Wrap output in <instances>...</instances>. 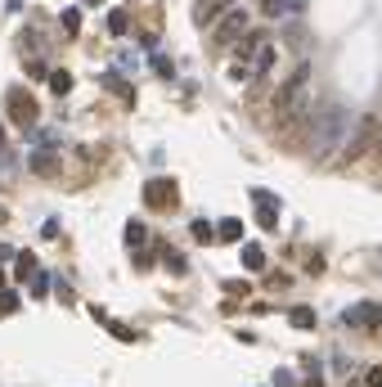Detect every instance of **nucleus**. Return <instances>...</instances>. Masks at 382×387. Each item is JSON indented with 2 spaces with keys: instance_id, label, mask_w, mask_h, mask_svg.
<instances>
[{
  "instance_id": "obj_26",
  "label": "nucleus",
  "mask_w": 382,
  "mask_h": 387,
  "mask_svg": "<svg viewBox=\"0 0 382 387\" xmlns=\"http://www.w3.org/2000/svg\"><path fill=\"white\" fill-rule=\"evenodd\" d=\"M274 387H301V383H297L292 370H274Z\"/></svg>"
},
{
  "instance_id": "obj_8",
  "label": "nucleus",
  "mask_w": 382,
  "mask_h": 387,
  "mask_svg": "<svg viewBox=\"0 0 382 387\" xmlns=\"http://www.w3.org/2000/svg\"><path fill=\"white\" fill-rule=\"evenodd\" d=\"M301 9H306V0H261L265 18H292V14H301Z\"/></svg>"
},
{
  "instance_id": "obj_3",
  "label": "nucleus",
  "mask_w": 382,
  "mask_h": 387,
  "mask_svg": "<svg viewBox=\"0 0 382 387\" xmlns=\"http://www.w3.org/2000/svg\"><path fill=\"white\" fill-rule=\"evenodd\" d=\"M306 81H310V63H297V68H292V77L283 81L279 86V95H274V108H292V104H297L301 95H306Z\"/></svg>"
},
{
  "instance_id": "obj_9",
  "label": "nucleus",
  "mask_w": 382,
  "mask_h": 387,
  "mask_svg": "<svg viewBox=\"0 0 382 387\" xmlns=\"http://www.w3.org/2000/svg\"><path fill=\"white\" fill-rule=\"evenodd\" d=\"M229 5H234V0H198V5H194V27H207V23H212L221 9H229Z\"/></svg>"
},
{
  "instance_id": "obj_2",
  "label": "nucleus",
  "mask_w": 382,
  "mask_h": 387,
  "mask_svg": "<svg viewBox=\"0 0 382 387\" xmlns=\"http://www.w3.org/2000/svg\"><path fill=\"white\" fill-rule=\"evenodd\" d=\"M374 145H378V122H374V117H360V126L351 131V140H347V149H342L338 163H342V167H351L356 158H365Z\"/></svg>"
},
{
  "instance_id": "obj_12",
  "label": "nucleus",
  "mask_w": 382,
  "mask_h": 387,
  "mask_svg": "<svg viewBox=\"0 0 382 387\" xmlns=\"http://www.w3.org/2000/svg\"><path fill=\"white\" fill-rule=\"evenodd\" d=\"M274 68V45H256V54H252V63H247V72H256V77H265V72Z\"/></svg>"
},
{
  "instance_id": "obj_6",
  "label": "nucleus",
  "mask_w": 382,
  "mask_h": 387,
  "mask_svg": "<svg viewBox=\"0 0 382 387\" xmlns=\"http://www.w3.org/2000/svg\"><path fill=\"white\" fill-rule=\"evenodd\" d=\"M252 203H256V225H261V230H274V225H279V198L270 190H252Z\"/></svg>"
},
{
  "instance_id": "obj_21",
  "label": "nucleus",
  "mask_w": 382,
  "mask_h": 387,
  "mask_svg": "<svg viewBox=\"0 0 382 387\" xmlns=\"http://www.w3.org/2000/svg\"><path fill=\"white\" fill-rule=\"evenodd\" d=\"M50 90H54V95H68V90H72V77H68L63 68H54V72H50Z\"/></svg>"
},
{
  "instance_id": "obj_7",
  "label": "nucleus",
  "mask_w": 382,
  "mask_h": 387,
  "mask_svg": "<svg viewBox=\"0 0 382 387\" xmlns=\"http://www.w3.org/2000/svg\"><path fill=\"white\" fill-rule=\"evenodd\" d=\"M347 324L351 329H378L382 324V306L378 302H360V306L347 311Z\"/></svg>"
},
{
  "instance_id": "obj_14",
  "label": "nucleus",
  "mask_w": 382,
  "mask_h": 387,
  "mask_svg": "<svg viewBox=\"0 0 382 387\" xmlns=\"http://www.w3.org/2000/svg\"><path fill=\"white\" fill-rule=\"evenodd\" d=\"M14 279H36V257L32 252H14Z\"/></svg>"
},
{
  "instance_id": "obj_13",
  "label": "nucleus",
  "mask_w": 382,
  "mask_h": 387,
  "mask_svg": "<svg viewBox=\"0 0 382 387\" xmlns=\"http://www.w3.org/2000/svg\"><path fill=\"white\" fill-rule=\"evenodd\" d=\"M216 239H225V243H238V239H243V221H238V216H225V221L216 225Z\"/></svg>"
},
{
  "instance_id": "obj_4",
  "label": "nucleus",
  "mask_w": 382,
  "mask_h": 387,
  "mask_svg": "<svg viewBox=\"0 0 382 387\" xmlns=\"http://www.w3.org/2000/svg\"><path fill=\"white\" fill-rule=\"evenodd\" d=\"M243 32H247V14H243L238 5H229V9H225V18L216 23V36H212V41H216V45H234Z\"/></svg>"
},
{
  "instance_id": "obj_25",
  "label": "nucleus",
  "mask_w": 382,
  "mask_h": 387,
  "mask_svg": "<svg viewBox=\"0 0 382 387\" xmlns=\"http://www.w3.org/2000/svg\"><path fill=\"white\" fill-rule=\"evenodd\" d=\"M153 72H158V77H176V68H171V59H162V54H153Z\"/></svg>"
},
{
  "instance_id": "obj_28",
  "label": "nucleus",
  "mask_w": 382,
  "mask_h": 387,
  "mask_svg": "<svg viewBox=\"0 0 382 387\" xmlns=\"http://www.w3.org/2000/svg\"><path fill=\"white\" fill-rule=\"evenodd\" d=\"M365 387H382V365H374V370L365 374Z\"/></svg>"
},
{
  "instance_id": "obj_1",
  "label": "nucleus",
  "mask_w": 382,
  "mask_h": 387,
  "mask_svg": "<svg viewBox=\"0 0 382 387\" xmlns=\"http://www.w3.org/2000/svg\"><path fill=\"white\" fill-rule=\"evenodd\" d=\"M342 135H347V108H342V104H329V108L315 117V126H310V154L329 158V149L338 145Z\"/></svg>"
},
{
  "instance_id": "obj_32",
  "label": "nucleus",
  "mask_w": 382,
  "mask_h": 387,
  "mask_svg": "<svg viewBox=\"0 0 382 387\" xmlns=\"http://www.w3.org/2000/svg\"><path fill=\"white\" fill-rule=\"evenodd\" d=\"M85 5H103V0H85Z\"/></svg>"
},
{
  "instance_id": "obj_5",
  "label": "nucleus",
  "mask_w": 382,
  "mask_h": 387,
  "mask_svg": "<svg viewBox=\"0 0 382 387\" xmlns=\"http://www.w3.org/2000/svg\"><path fill=\"white\" fill-rule=\"evenodd\" d=\"M36 99H32V90H9V117L18 122V126H36Z\"/></svg>"
},
{
  "instance_id": "obj_18",
  "label": "nucleus",
  "mask_w": 382,
  "mask_h": 387,
  "mask_svg": "<svg viewBox=\"0 0 382 387\" xmlns=\"http://www.w3.org/2000/svg\"><path fill=\"white\" fill-rule=\"evenodd\" d=\"M126 32H131V18L122 14V9H113L108 14V36H126Z\"/></svg>"
},
{
  "instance_id": "obj_27",
  "label": "nucleus",
  "mask_w": 382,
  "mask_h": 387,
  "mask_svg": "<svg viewBox=\"0 0 382 387\" xmlns=\"http://www.w3.org/2000/svg\"><path fill=\"white\" fill-rule=\"evenodd\" d=\"M167 266L176 270V275H185V257H180V252H167Z\"/></svg>"
},
{
  "instance_id": "obj_16",
  "label": "nucleus",
  "mask_w": 382,
  "mask_h": 387,
  "mask_svg": "<svg viewBox=\"0 0 382 387\" xmlns=\"http://www.w3.org/2000/svg\"><path fill=\"white\" fill-rule=\"evenodd\" d=\"M18 306H23L18 288H0V315H18Z\"/></svg>"
},
{
  "instance_id": "obj_17",
  "label": "nucleus",
  "mask_w": 382,
  "mask_h": 387,
  "mask_svg": "<svg viewBox=\"0 0 382 387\" xmlns=\"http://www.w3.org/2000/svg\"><path fill=\"white\" fill-rule=\"evenodd\" d=\"M243 266H247V270H261V266H265L261 243H247V248H243Z\"/></svg>"
},
{
  "instance_id": "obj_11",
  "label": "nucleus",
  "mask_w": 382,
  "mask_h": 387,
  "mask_svg": "<svg viewBox=\"0 0 382 387\" xmlns=\"http://www.w3.org/2000/svg\"><path fill=\"white\" fill-rule=\"evenodd\" d=\"M27 167H32L36 176H54V172H59V158H54L50 149H36V154L27 158Z\"/></svg>"
},
{
  "instance_id": "obj_33",
  "label": "nucleus",
  "mask_w": 382,
  "mask_h": 387,
  "mask_svg": "<svg viewBox=\"0 0 382 387\" xmlns=\"http://www.w3.org/2000/svg\"><path fill=\"white\" fill-rule=\"evenodd\" d=\"M0 288H5V270H0Z\"/></svg>"
},
{
  "instance_id": "obj_29",
  "label": "nucleus",
  "mask_w": 382,
  "mask_h": 387,
  "mask_svg": "<svg viewBox=\"0 0 382 387\" xmlns=\"http://www.w3.org/2000/svg\"><path fill=\"white\" fill-rule=\"evenodd\" d=\"M301 387H324V379H319V374H310V379H306Z\"/></svg>"
},
{
  "instance_id": "obj_31",
  "label": "nucleus",
  "mask_w": 382,
  "mask_h": 387,
  "mask_svg": "<svg viewBox=\"0 0 382 387\" xmlns=\"http://www.w3.org/2000/svg\"><path fill=\"white\" fill-rule=\"evenodd\" d=\"M5 221H9V212H5V207H0V225H5Z\"/></svg>"
},
{
  "instance_id": "obj_15",
  "label": "nucleus",
  "mask_w": 382,
  "mask_h": 387,
  "mask_svg": "<svg viewBox=\"0 0 382 387\" xmlns=\"http://www.w3.org/2000/svg\"><path fill=\"white\" fill-rule=\"evenodd\" d=\"M103 86H108L113 95H122V104H135V90H131V81H122L117 72H108V77H103Z\"/></svg>"
},
{
  "instance_id": "obj_20",
  "label": "nucleus",
  "mask_w": 382,
  "mask_h": 387,
  "mask_svg": "<svg viewBox=\"0 0 382 387\" xmlns=\"http://www.w3.org/2000/svg\"><path fill=\"white\" fill-rule=\"evenodd\" d=\"M288 320H292V329H315V311H310V306L288 311Z\"/></svg>"
},
{
  "instance_id": "obj_22",
  "label": "nucleus",
  "mask_w": 382,
  "mask_h": 387,
  "mask_svg": "<svg viewBox=\"0 0 382 387\" xmlns=\"http://www.w3.org/2000/svg\"><path fill=\"white\" fill-rule=\"evenodd\" d=\"M149 239V230H144V221H126V243L131 248H140V243Z\"/></svg>"
},
{
  "instance_id": "obj_19",
  "label": "nucleus",
  "mask_w": 382,
  "mask_h": 387,
  "mask_svg": "<svg viewBox=\"0 0 382 387\" xmlns=\"http://www.w3.org/2000/svg\"><path fill=\"white\" fill-rule=\"evenodd\" d=\"M189 234H194L198 243H216V225L212 221H194V225H189Z\"/></svg>"
},
{
  "instance_id": "obj_23",
  "label": "nucleus",
  "mask_w": 382,
  "mask_h": 387,
  "mask_svg": "<svg viewBox=\"0 0 382 387\" xmlns=\"http://www.w3.org/2000/svg\"><path fill=\"white\" fill-rule=\"evenodd\" d=\"M27 77H36V81H50V63H45V59H36V54H32V59H27Z\"/></svg>"
},
{
  "instance_id": "obj_30",
  "label": "nucleus",
  "mask_w": 382,
  "mask_h": 387,
  "mask_svg": "<svg viewBox=\"0 0 382 387\" xmlns=\"http://www.w3.org/2000/svg\"><path fill=\"white\" fill-rule=\"evenodd\" d=\"M0 154H5V126H0Z\"/></svg>"
},
{
  "instance_id": "obj_10",
  "label": "nucleus",
  "mask_w": 382,
  "mask_h": 387,
  "mask_svg": "<svg viewBox=\"0 0 382 387\" xmlns=\"http://www.w3.org/2000/svg\"><path fill=\"white\" fill-rule=\"evenodd\" d=\"M144 194H149V203H162V212L176 207V185H171V181H153Z\"/></svg>"
},
{
  "instance_id": "obj_24",
  "label": "nucleus",
  "mask_w": 382,
  "mask_h": 387,
  "mask_svg": "<svg viewBox=\"0 0 382 387\" xmlns=\"http://www.w3.org/2000/svg\"><path fill=\"white\" fill-rule=\"evenodd\" d=\"M59 23H63V32H68V36H76V32H81V9H63Z\"/></svg>"
}]
</instances>
